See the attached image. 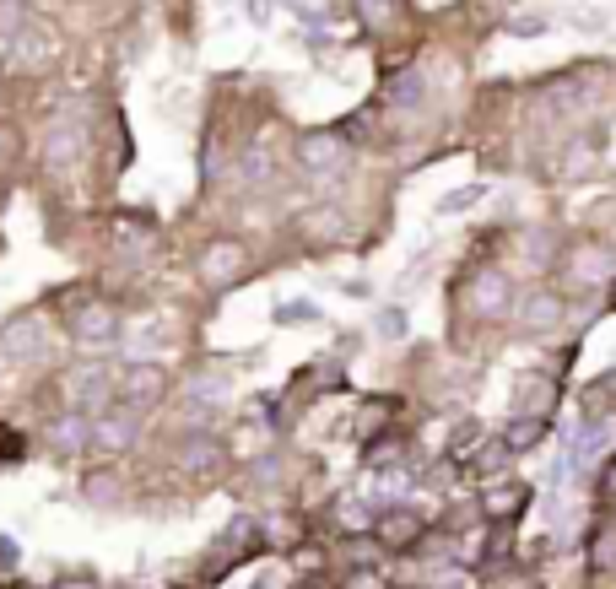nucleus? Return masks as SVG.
I'll list each match as a JSON object with an SVG mask.
<instances>
[{
	"label": "nucleus",
	"mask_w": 616,
	"mask_h": 589,
	"mask_svg": "<svg viewBox=\"0 0 616 589\" xmlns=\"http://www.w3.org/2000/svg\"><path fill=\"white\" fill-rule=\"evenodd\" d=\"M244 173H249V179H271V173H276V163H271V152H265V146H254V152L244 157Z\"/></svg>",
	"instance_id": "6ab92c4d"
},
{
	"label": "nucleus",
	"mask_w": 616,
	"mask_h": 589,
	"mask_svg": "<svg viewBox=\"0 0 616 589\" xmlns=\"http://www.w3.org/2000/svg\"><path fill=\"white\" fill-rule=\"evenodd\" d=\"M600 449H606V427L600 422H584V427H573V444H568V465H595L600 460Z\"/></svg>",
	"instance_id": "9d476101"
},
{
	"label": "nucleus",
	"mask_w": 616,
	"mask_h": 589,
	"mask_svg": "<svg viewBox=\"0 0 616 589\" xmlns=\"http://www.w3.org/2000/svg\"><path fill=\"white\" fill-rule=\"evenodd\" d=\"M38 352H44V325H38L33 314L11 319V325L0 330V357H11V363H33Z\"/></svg>",
	"instance_id": "f257e3e1"
},
{
	"label": "nucleus",
	"mask_w": 616,
	"mask_h": 589,
	"mask_svg": "<svg viewBox=\"0 0 616 589\" xmlns=\"http://www.w3.org/2000/svg\"><path fill=\"white\" fill-rule=\"evenodd\" d=\"M503 298H508L503 276H481V281H476V303H487V309H492V303H503Z\"/></svg>",
	"instance_id": "412c9836"
},
{
	"label": "nucleus",
	"mask_w": 616,
	"mask_h": 589,
	"mask_svg": "<svg viewBox=\"0 0 616 589\" xmlns=\"http://www.w3.org/2000/svg\"><path fill=\"white\" fill-rule=\"evenodd\" d=\"M71 330L82 346H109V341H119V314L109 303H87V309L71 319Z\"/></svg>",
	"instance_id": "f03ea898"
},
{
	"label": "nucleus",
	"mask_w": 616,
	"mask_h": 589,
	"mask_svg": "<svg viewBox=\"0 0 616 589\" xmlns=\"http://www.w3.org/2000/svg\"><path fill=\"white\" fill-rule=\"evenodd\" d=\"M508 28H514V33H546V17H519V22H508Z\"/></svg>",
	"instance_id": "5701e85b"
},
{
	"label": "nucleus",
	"mask_w": 616,
	"mask_h": 589,
	"mask_svg": "<svg viewBox=\"0 0 616 589\" xmlns=\"http://www.w3.org/2000/svg\"><path fill=\"white\" fill-rule=\"evenodd\" d=\"M390 103H395V109H417V103H422V76L417 71L400 76V82L390 87Z\"/></svg>",
	"instance_id": "dca6fc26"
},
{
	"label": "nucleus",
	"mask_w": 616,
	"mask_h": 589,
	"mask_svg": "<svg viewBox=\"0 0 616 589\" xmlns=\"http://www.w3.org/2000/svg\"><path fill=\"white\" fill-rule=\"evenodd\" d=\"M163 384L168 379H163V368H157V363H130L125 373H119V395H125L130 406H141V411L163 395Z\"/></svg>",
	"instance_id": "7ed1b4c3"
},
{
	"label": "nucleus",
	"mask_w": 616,
	"mask_h": 589,
	"mask_svg": "<svg viewBox=\"0 0 616 589\" xmlns=\"http://www.w3.org/2000/svg\"><path fill=\"white\" fill-rule=\"evenodd\" d=\"M114 373L103 368V363H87V368H76L71 373V384H65V390H71V400H76V411H87V406H98V400H109V390H114Z\"/></svg>",
	"instance_id": "20e7f679"
},
{
	"label": "nucleus",
	"mask_w": 616,
	"mask_h": 589,
	"mask_svg": "<svg viewBox=\"0 0 616 589\" xmlns=\"http://www.w3.org/2000/svg\"><path fill=\"white\" fill-rule=\"evenodd\" d=\"M28 28V6L22 0H0V38H17Z\"/></svg>",
	"instance_id": "2eb2a0df"
},
{
	"label": "nucleus",
	"mask_w": 616,
	"mask_h": 589,
	"mask_svg": "<svg viewBox=\"0 0 616 589\" xmlns=\"http://www.w3.org/2000/svg\"><path fill=\"white\" fill-rule=\"evenodd\" d=\"M481 195H487V184H465V190H454V195H444V200H438V211H444V217H449V211H465V206H476Z\"/></svg>",
	"instance_id": "f3484780"
},
{
	"label": "nucleus",
	"mask_w": 616,
	"mask_h": 589,
	"mask_svg": "<svg viewBox=\"0 0 616 589\" xmlns=\"http://www.w3.org/2000/svg\"><path fill=\"white\" fill-rule=\"evenodd\" d=\"M76 146H82V136H76V125H55V130H49V146H44V163L65 168V163L76 157Z\"/></svg>",
	"instance_id": "9b49d317"
},
{
	"label": "nucleus",
	"mask_w": 616,
	"mask_h": 589,
	"mask_svg": "<svg viewBox=\"0 0 616 589\" xmlns=\"http://www.w3.org/2000/svg\"><path fill=\"white\" fill-rule=\"evenodd\" d=\"M49 438H55L60 449H87V444H98V422H87L82 411H71V417H60L49 427Z\"/></svg>",
	"instance_id": "1a4fd4ad"
},
{
	"label": "nucleus",
	"mask_w": 616,
	"mask_h": 589,
	"mask_svg": "<svg viewBox=\"0 0 616 589\" xmlns=\"http://www.w3.org/2000/svg\"><path fill=\"white\" fill-rule=\"evenodd\" d=\"M222 395H227L222 379H200V384H190V395H184V417H190V422L222 417Z\"/></svg>",
	"instance_id": "6e6552de"
},
{
	"label": "nucleus",
	"mask_w": 616,
	"mask_h": 589,
	"mask_svg": "<svg viewBox=\"0 0 616 589\" xmlns=\"http://www.w3.org/2000/svg\"><path fill=\"white\" fill-rule=\"evenodd\" d=\"M341 157H346L341 136H308V141H298V163H303L308 173H330V168H341Z\"/></svg>",
	"instance_id": "423d86ee"
},
{
	"label": "nucleus",
	"mask_w": 616,
	"mask_h": 589,
	"mask_svg": "<svg viewBox=\"0 0 616 589\" xmlns=\"http://www.w3.org/2000/svg\"><path fill=\"white\" fill-rule=\"evenodd\" d=\"M136 433H141V406H130V400L98 422V444H103V449H125V444H136Z\"/></svg>",
	"instance_id": "39448f33"
},
{
	"label": "nucleus",
	"mask_w": 616,
	"mask_h": 589,
	"mask_svg": "<svg viewBox=\"0 0 616 589\" xmlns=\"http://www.w3.org/2000/svg\"><path fill=\"white\" fill-rule=\"evenodd\" d=\"M319 319V303H308V298H281L276 303V325H314Z\"/></svg>",
	"instance_id": "4468645a"
},
{
	"label": "nucleus",
	"mask_w": 616,
	"mask_h": 589,
	"mask_svg": "<svg viewBox=\"0 0 616 589\" xmlns=\"http://www.w3.org/2000/svg\"><path fill=\"white\" fill-rule=\"evenodd\" d=\"M173 341V330H168V319H146L141 330H130V346L146 357V352H163V346Z\"/></svg>",
	"instance_id": "f8f14e48"
},
{
	"label": "nucleus",
	"mask_w": 616,
	"mask_h": 589,
	"mask_svg": "<svg viewBox=\"0 0 616 589\" xmlns=\"http://www.w3.org/2000/svg\"><path fill=\"white\" fill-rule=\"evenodd\" d=\"M114 249H130V254H141V249H152V238H146L136 222H119V233H114Z\"/></svg>",
	"instance_id": "a211bd4d"
},
{
	"label": "nucleus",
	"mask_w": 616,
	"mask_h": 589,
	"mask_svg": "<svg viewBox=\"0 0 616 589\" xmlns=\"http://www.w3.org/2000/svg\"><path fill=\"white\" fill-rule=\"evenodd\" d=\"M179 465H184V471H206V465H217V444H211L206 433H195L190 444L179 449Z\"/></svg>",
	"instance_id": "ddd939ff"
},
{
	"label": "nucleus",
	"mask_w": 616,
	"mask_h": 589,
	"mask_svg": "<svg viewBox=\"0 0 616 589\" xmlns=\"http://www.w3.org/2000/svg\"><path fill=\"white\" fill-rule=\"evenodd\" d=\"M373 325H379L384 341H400V336H406V314H400V309H379V319H373Z\"/></svg>",
	"instance_id": "aec40b11"
},
{
	"label": "nucleus",
	"mask_w": 616,
	"mask_h": 589,
	"mask_svg": "<svg viewBox=\"0 0 616 589\" xmlns=\"http://www.w3.org/2000/svg\"><path fill=\"white\" fill-rule=\"evenodd\" d=\"M238 265H244V249L238 244H211L200 254V276H206L211 287H227V281L238 276Z\"/></svg>",
	"instance_id": "0eeeda50"
},
{
	"label": "nucleus",
	"mask_w": 616,
	"mask_h": 589,
	"mask_svg": "<svg viewBox=\"0 0 616 589\" xmlns=\"http://www.w3.org/2000/svg\"><path fill=\"white\" fill-rule=\"evenodd\" d=\"M244 6H249V22H254V28H265V22H271V0H244Z\"/></svg>",
	"instance_id": "4be33fe9"
},
{
	"label": "nucleus",
	"mask_w": 616,
	"mask_h": 589,
	"mask_svg": "<svg viewBox=\"0 0 616 589\" xmlns=\"http://www.w3.org/2000/svg\"><path fill=\"white\" fill-rule=\"evenodd\" d=\"M11 152V130H0V157H6Z\"/></svg>",
	"instance_id": "b1692460"
}]
</instances>
